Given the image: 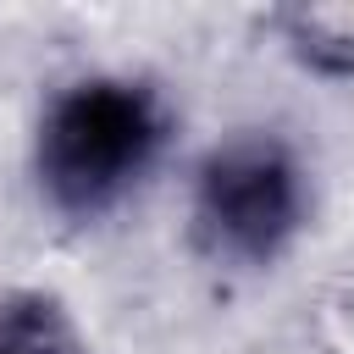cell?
Returning <instances> with one entry per match:
<instances>
[{
	"mask_svg": "<svg viewBox=\"0 0 354 354\" xmlns=\"http://www.w3.org/2000/svg\"><path fill=\"white\" fill-rule=\"evenodd\" d=\"M177 105L144 72H83L66 77L33 122V194L66 227L116 216L166 166L177 144Z\"/></svg>",
	"mask_w": 354,
	"mask_h": 354,
	"instance_id": "obj_1",
	"label": "cell"
},
{
	"mask_svg": "<svg viewBox=\"0 0 354 354\" xmlns=\"http://www.w3.org/2000/svg\"><path fill=\"white\" fill-rule=\"evenodd\" d=\"M310 166L277 127H238L188 166V249L216 271H271L310 232Z\"/></svg>",
	"mask_w": 354,
	"mask_h": 354,
	"instance_id": "obj_2",
	"label": "cell"
},
{
	"mask_svg": "<svg viewBox=\"0 0 354 354\" xmlns=\"http://www.w3.org/2000/svg\"><path fill=\"white\" fill-rule=\"evenodd\" d=\"M0 354H88V337L55 288H0Z\"/></svg>",
	"mask_w": 354,
	"mask_h": 354,
	"instance_id": "obj_4",
	"label": "cell"
},
{
	"mask_svg": "<svg viewBox=\"0 0 354 354\" xmlns=\"http://www.w3.org/2000/svg\"><path fill=\"white\" fill-rule=\"evenodd\" d=\"M282 55L321 83H354V0H282L266 11Z\"/></svg>",
	"mask_w": 354,
	"mask_h": 354,
	"instance_id": "obj_3",
	"label": "cell"
}]
</instances>
